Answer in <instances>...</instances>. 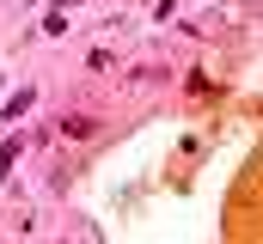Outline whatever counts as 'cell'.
<instances>
[{"label": "cell", "mask_w": 263, "mask_h": 244, "mask_svg": "<svg viewBox=\"0 0 263 244\" xmlns=\"http://www.w3.org/2000/svg\"><path fill=\"white\" fill-rule=\"evenodd\" d=\"M92 128H98V116H67V122H62V134H73V140L92 134Z\"/></svg>", "instance_id": "cell-1"}]
</instances>
